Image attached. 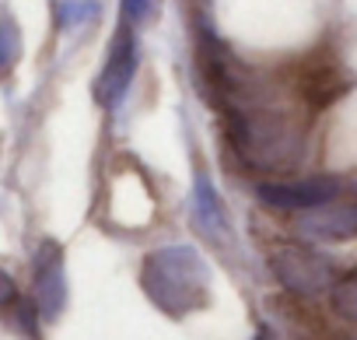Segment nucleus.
Listing matches in <instances>:
<instances>
[{
    "instance_id": "f257e3e1",
    "label": "nucleus",
    "mask_w": 357,
    "mask_h": 340,
    "mask_svg": "<svg viewBox=\"0 0 357 340\" xmlns=\"http://www.w3.org/2000/svg\"><path fill=\"white\" fill-rule=\"evenodd\" d=\"M197 67L207 102L221 112V130L228 147L249 168H294L305 144V126L228 53V46L200 25Z\"/></svg>"
},
{
    "instance_id": "f03ea898",
    "label": "nucleus",
    "mask_w": 357,
    "mask_h": 340,
    "mask_svg": "<svg viewBox=\"0 0 357 340\" xmlns=\"http://www.w3.org/2000/svg\"><path fill=\"white\" fill-rule=\"evenodd\" d=\"M140 288L161 312L186 316L211 302V270L190 246H161L144 256Z\"/></svg>"
},
{
    "instance_id": "7ed1b4c3",
    "label": "nucleus",
    "mask_w": 357,
    "mask_h": 340,
    "mask_svg": "<svg viewBox=\"0 0 357 340\" xmlns=\"http://www.w3.org/2000/svg\"><path fill=\"white\" fill-rule=\"evenodd\" d=\"M270 267H273L277 281H280L287 291L301 295V298H315V295L326 291L329 284H333V288L340 284L336 263H333L326 253L308 249V246H291V242H287V246H277L273 256H270Z\"/></svg>"
},
{
    "instance_id": "20e7f679",
    "label": "nucleus",
    "mask_w": 357,
    "mask_h": 340,
    "mask_svg": "<svg viewBox=\"0 0 357 340\" xmlns=\"http://www.w3.org/2000/svg\"><path fill=\"white\" fill-rule=\"evenodd\" d=\"M343 193V179L336 176H312L301 183H259L256 197L277 211H315L333 204Z\"/></svg>"
},
{
    "instance_id": "39448f33",
    "label": "nucleus",
    "mask_w": 357,
    "mask_h": 340,
    "mask_svg": "<svg viewBox=\"0 0 357 340\" xmlns=\"http://www.w3.org/2000/svg\"><path fill=\"white\" fill-rule=\"evenodd\" d=\"M133 71H137V39H133V25L123 22L112 36V46H109V60H105V71L95 84V98L105 105V109H116L133 81Z\"/></svg>"
},
{
    "instance_id": "423d86ee",
    "label": "nucleus",
    "mask_w": 357,
    "mask_h": 340,
    "mask_svg": "<svg viewBox=\"0 0 357 340\" xmlns=\"http://www.w3.org/2000/svg\"><path fill=\"white\" fill-rule=\"evenodd\" d=\"M32 288H36V305L43 312V319H56L67 305V281H63V246L46 239L39 242L36 256H32Z\"/></svg>"
},
{
    "instance_id": "0eeeda50",
    "label": "nucleus",
    "mask_w": 357,
    "mask_h": 340,
    "mask_svg": "<svg viewBox=\"0 0 357 340\" xmlns=\"http://www.w3.org/2000/svg\"><path fill=\"white\" fill-rule=\"evenodd\" d=\"M354 81H350V74L340 67V60H312V64H305L301 67V77H298V91H301V102L308 105V109H326V105H333L340 95H347V88H350Z\"/></svg>"
},
{
    "instance_id": "6e6552de",
    "label": "nucleus",
    "mask_w": 357,
    "mask_h": 340,
    "mask_svg": "<svg viewBox=\"0 0 357 340\" xmlns=\"http://www.w3.org/2000/svg\"><path fill=\"white\" fill-rule=\"evenodd\" d=\"M305 235L326 239V242H343L357 239V200H336L326 211H315L301 221Z\"/></svg>"
},
{
    "instance_id": "1a4fd4ad",
    "label": "nucleus",
    "mask_w": 357,
    "mask_h": 340,
    "mask_svg": "<svg viewBox=\"0 0 357 340\" xmlns=\"http://www.w3.org/2000/svg\"><path fill=\"white\" fill-rule=\"evenodd\" d=\"M193 218H197V225H200L207 235H214V239H221V235L231 232L228 211L218 204L214 183H211L204 172H197V183H193Z\"/></svg>"
},
{
    "instance_id": "9d476101",
    "label": "nucleus",
    "mask_w": 357,
    "mask_h": 340,
    "mask_svg": "<svg viewBox=\"0 0 357 340\" xmlns=\"http://www.w3.org/2000/svg\"><path fill=\"white\" fill-rule=\"evenodd\" d=\"M333 305H336L340 316L357 319V270L347 274V277H340V284L333 288Z\"/></svg>"
},
{
    "instance_id": "9b49d317",
    "label": "nucleus",
    "mask_w": 357,
    "mask_h": 340,
    "mask_svg": "<svg viewBox=\"0 0 357 340\" xmlns=\"http://www.w3.org/2000/svg\"><path fill=\"white\" fill-rule=\"evenodd\" d=\"M154 18V0H123V22L144 25Z\"/></svg>"
},
{
    "instance_id": "f8f14e48",
    "label": "nucleus",
    "mask_w": 357,
    "mask_h": 340,
    "mask_svg": "<svg viewBox=\"0 0 357 340\" xmlns=\"http://www.w3.org/2000/svg\"><path fill=\"white\" fill-rule=\"evenodd\" d=\"M4 39H8V67H11V60H15V50H18V39H15V25H11V22L4 25Z\"/></svg>"
},
{
    "instance_id": "ddd939ff",
    "label": "nucleus",
    "mask_w": 357,
    "mask_h": 340,
    "mask_svg": "<svg viewBox=\"0 0 357 340\" xmlns=\"http://www.w3.org/2000/svg\"><path fill=\"white\" fill-rule=\"evenodd\" d=\"M252 340H273V330H270V326H259Z\"/></svg>"
}]
</instances>
